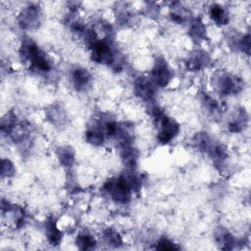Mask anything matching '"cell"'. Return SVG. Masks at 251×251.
I'll list each match as a JSON object with an SVG mask.
<instances>
[{
    "label": "cell",
    "mask_w": 251,
    "mask_h": 251,
    "mask_svg": "<svg viewBox=\"0 0 251 251\" xmlns=\"http://www.w3.org/2000/svg\"><path fill=\"white\" fill-rule=\"evenodd\" d=\"M141 180L134 175L126 174L105 182L103 189L117 203L126 204L131 199L132 192L140 188Z\"/></svg>",
    "instance_id": "cell-1"
},
{
    "label": "cell",
    "mask_w": 251,
    "mask_h": 251,
    "mask_svg": "<svg viewBox=\"0 0 251 251\" xmlns=\"http://www.w3.org/2000/svg\"><path fill=\"white\" fill-rule=\"evenodd\" d=\"M19 54L22 62L28 65L32 72L37 74H47L52 69V63L47 54L30 38L23 40Z\"/></svg>",
    "instance_id": "cell-2"
},
{
    "label": "cell",
    "mask_w": 251,
    "mask_h": 251,
    "mask_svg": "<svg viewBox=\"0 0 251 251\" xmlns=\"http://www.w3.org/2000/svg\"><path fill=\"white\" fill-rule=\"evenodd\" d=\"M151 116L157 125V139L161 144H167L171 142L178 134L180 130L178 123L175 119L166 115L163 109L158 106L152 107Z\"/></svg>",
    "instance_id": "cell-3"
},
{
    "label": "cell",
    "mask_w": 251,
    "mask_h": 251,
    "mask_svg": "<svg viewBox=\"0 0 251 251\" xmlns=\"http://www.w3.org/2000/svg\"><path fill=\"white\" fill-rule=\"evenodd\" d=\"M91 59L103 65H116L117 52L109 39H98L91 47Z\"/></svg>",
    "instance_id": "cell-4"
},
{
    "label": "cell",
    "mask_w": 251,
    "mask_h": 251,
    "mask_svg": "<svg viewBox=\"0 0 251 251\" xmlns=\"http://www.w3.org/2000/svg\"><path fill=\"white\" fill-rule=\"evenodd\" d=\"M215 88L223 96L234 95L242 90L243 82L240 77L230 74H222L216 78Z\"/></svg>",
    "instance_id": "cell-5"
},
{
    "label": "cell",
    "mask_w": 251,
    "mask_h": 251,
    "mask_svg": "<svg viewBox=\"0 0 251 251\" xmlns=\"http://www.w3.org/2000/svg\"><path fill=\"white\" fill-rule=\"evenodd\" d=\"M174 73L170 65L163 58H158L151 70L150 79L155 86L166 87L173 79Z\"/></svg>",
    "instance_id": "cell-6"
},
{
    "label": "cell",
    "mask_w": 251,
    "mask_h": 251,
    "mask_svg": "<svg viewBox=\"0 0 251 251\" xmlns=\"http://www.w3.org/2000/svg\"><path fill=\"white\" fill-rule=\"evenodd\" d=\"M18 24L21 28L31 30L38 27L40 24V9L33 4L25 7L18 16Z\"/></svg>",
    "instance_id": "cell-7"
},
{
    "label": "cell",
    "mask_w": 251,
    "mask_h": 251,
    "mask_svg": "<svg viewBox=\"0 0 251 251\" xmlns=\"http://www.w3.org/2000/svg\"><path fill=\"white\" fill-rule=\"evenodd\" d=\"M133 89L135 95L145 102L152 101L155 96V85L150 78L145 76H139L134 80Z\"/></svg>",
    "instance_id": "cell-8"
},
{
    "label": "cell",
    "mask_w": 251,
    "mask_h": 251,
    "mask_svg": "<svg viewBox=\"0 0 251 251\" xmlns=\"http://www.w3.org/2000/svg\"><path fill=\"white\" fill-rule=\"evenodd\" d=\"M91 75L90 73L81 67L74 69L71 73V80L74 87L77 91L85 90L91 83Z\"/></svg>",
    "instance_id": "cell-9"
},
{
    "label": "cell",
    "mask_w": 251,
    "mask_h": 251,
    "mask_svg": "<svg viewBox=\"0 0 251 251\" xmlns=\"http://www.w3.org/2000/svg\"><path fill=\"white\" fill-rule=\"evenodd\" d=\"M210 62V58H209V55L205 52V51H202V50H198V51H195L194 53H192L185 65H186V68L187 70L191 71V72H197V71H200L201 69L205 68Z\"/></svg>",
    "instance_id": "cell-10"
},
{
    "label": "cell",
    "mask_w": 251,
    "mask_h": 251,
    "mask_svg": "<svg viewBox=\"0 0 251 251\" xmlns=\"http://www.w3.org/2000/svg\"><path fill=\"white\" fill-rule=\"evenodd\" d=\"M45 234L48 242L53 246L59 245L63 239V232L58 227L56 220L53 217H49L48 219H46Z\"/></svg>",
    "instance_id": "cell-11"
},
{
    "label": "cell",
    "mask_w": 251,
    "mask_h": 251,
    "mask_svg": "<svg viewBox=\"0 0 251 251\" xmlns=\"http://www.w3.org/2000/svg\"><path fill=\"white\" fill-rule=\"evenodd\" d=\"M188 34L192 39L196 41H201L206 38V26L200 18H193L189 21Z\"/></svg>",
    "instance_id": "cell-12"
},
{
    "label": "cell",
    "mask_w": 251,
    "mask_h": 251,
    "mask_svg": "<svg viewBox=\"0 0 251 251\" xmlns=\"http://www.w3.org/2000/svg\"><path fill=\"white\" fill-rule=\"evenodd\" d=\"M216 240L223 249H233L236 245V238L225 227H218L215 232Z\"/></svg>",
    "instance_id": "cell-13"
},
{
    "label": "cell",
    "mask_w": 251,
    "mask_h": 251,
    "mask_svg": "<svg viewBox=\"0 0 251 251\" xmlns=\"http://www.w3.org/2000/svg\"><path fill=\"white\" fill-rule=\"evenodd\" d=\"M210 18L216 25L223 26L228 23V14L226 10L220 4H213L209 10Z\"/></svg>",
    "instance_id": "cell-14"
},
{
    "label": "cell",
    "mask_w": 251,
    "mask_h": 251,
    "mask_svg": "<svg viewBox=\"0 0 251 251\" xmlns=\"http://www.w3.org/2000/svg\"><path fill=\"white\" fill-rule=\"evenodd\" d=\"M85 140L86 142L94 146H99L103 144L105 140V133L103 131L102 126H94L89 127L85 131Z\"/></svg>",
    "instance_id": "cell-15"
},
{
    "label": "cell",
    "mask_w": 251,
    "mask_h": 251,
    "mask_svg": "<svg viewBox=\"0 0 251 251\" xmlns=\"http://www.w3.org/2000/svg\"><path fill=\"white\" fill-rule=\"evenodd\" d=\"M60 164L64 167H71L75 162V152L70 146H61L56 151Z\"/></svg>",
    "instance_id": "cell-16"
},
{
    "label": "cell",
    "mask_w": 251,
    "mask_h": 251,
    "mask_svg": "<svg viewBox=\"0 0 251 251\" xmlns=\"http://www.w3.org/2000/svg\"><path fill=\"white\" fill-rule=\"evenodd\" d=\"M248 122V116L245 113L244 110L238 111L236 116L229 122L228 124V129L231 132H238L241 131L244 127V126Z\"/></svg>",
    "instance_id": "cell-17"
},
{
    "label": "cell",
    "mask_w": 251,
    "mask_h": 251,
    "mask_svg": "<svg viewBox=\"0 0 251 251\" xmlns=\"http://www.w3.org/2000/svg\"><path fill=\"white\" fill-rule=\"evenodd\" d=\"M76 246L81 250L93 249L96 245L95 238L88 232H81L75 238Z\"/></svg>",
    "instance_id": "cell-18"
},
{
    "label": "cell",
    "mask_w": 251,
    "mask_h": 251,
    "mask_svg": "<svg viewBox=\"0 0 251 251\" xmlns=\"http://www.w3.org/2000/svg\"><path fill=\"white\" fill-rule=\"evenodd\" d=\"M103 239L111 247H120L123 244V238L120 233L110 227L103 231Z\"/></svg>",
    "instance_id": "cell-19"
},
{
    "label": "cell",
    "mask_w": 251,
    "mask_h": 251,
    "mask_svg": "<svg viewBox=\"0 0 251 251\" xmlns=\"http://www.w3.org/2000/svg\"><path fill=\"white\" fill-rule=\"evenodd\" d=\"M16 174V168L14 164L9 159L1 160V176L2 177H12Z\"/></svg>",
    "instance_id": "cell-20"
},
{
    "label": "cell",
    "mask_w": 251,
    "mask_h": 251,
    "mask_svg": "<svg viewBox=\"0 0 251 251\" xmlns=\"http://www.w3.org/2000/svg\"><path fill=\"white\" fill-rule=\"evenodd\" d=\"M203 104H204V107L213 114L220 112V109H221L220 104L218 103L217 100H215L213 97L209 95L203 96Z\"/></svg>",
    "instance_id": "cell-21"
},
{
    "label": "cell",
    "mask_w": 251,
    "mask_h": 251,
    "mask_svg": "<svg viewBox=\"0 0 251 251\" xmlns=\"http://www.w3.org/2000/svg\"><path fill=\"white\" fill-rule=\"evenodd\" d=\"M156 248L159 250H177L179 247L176 245V243H174L172 240H170L169 238L166 237H162L157 245Z\"/></svg>",
    "instance_id": "cell-22"
},
{
    "label": "cell",
    "mask_w": 251,
    "mask_h": 251,
    "mask_svg": "<svg viewBox=\"0 0 251 251\" xmlns=\"http://www.w3.org/2000/svg\"><path fill=\"white\" fill-rule=\"evenodd\" d=\"M237 47L241 49L246 54H249V48H250V37L249 34H246L239 38V41L237 42Z\"/></svg>",
    "instance_id": "cell-23"
}]
</instances>
